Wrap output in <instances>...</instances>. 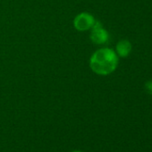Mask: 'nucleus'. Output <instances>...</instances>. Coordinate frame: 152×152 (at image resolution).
I'll list each match as a JSON object with an SVG mask.
<instances>
[{"label": "nucleus", "instance_id": "obj_1", "mask_svg": "<svg viewBox=\"0 0 152 152\" xmlns=\"http://www.w3.org/2000/svg\"><path fill=\"white\" fill-rule=\"evenodd\" d=\"M118 65V56L111 48H104L94 52L90 59L91 70L99 75L112 73Z\"/></svg>", "mask_w": 152, "mask_h": 152}, {"label": "nucleus", "instance_id": "obj_2", "mask_svg": "<svg viewBox=\"0 0 152 152\" xmlns=\"http://www.w3.org/2000/svg\"><path fill=\"white\" fill-rule=\"evenodd\" d=\"M93 15L87 12H83L75 16L73 20V26L79 31H86L91 30L95 23Z\"/></svg>", "mask_w": 152, "mask_h": 152}, {"label": "nucleus", "instance_id": "obj_3", "mask_svg": "<svg viewBox=\"0 0 152 152\" xmlns=\"http://www.w3.org/2000/svg\"><path fill=\"white\" fill-rule=\"evenodd\" d=\"M91 30V39L93 43L101 45V44L106 43L108 40V33L103 28L102 24L99 22L95 21V23Z\"/></svg>", "mask_w": 152, "mask_h": 152}, {"label": "nucleus", "instance_id": "obj_4", "mask_svg": "<svg viewBox=\"0 0 152 152\" xmlns=\"http://www.w3.org/2000/svg\"><path fill=\"white\" fill-rule=\"evenodd\" d=\"M115 50H116L115 53L117 54V56L121 57H126L130 55L132 51V44L130 43V41L126 39H123L117 43Z\"/></svg>", "mask_w": 152, "mask_h": 152}, {"label": "nucleus", "instance_id": "obj_5", "mask_svg": "<svg viewBox=\"0 0 152 152\" xmlns=\"http://www.w3.org/2000/svg\"><path fill=\"white\" fill-rule=\"evenodd\" d=\"M145 89H146V91H147L148 94L152 95V81H149V82L146 83V84H145Z\"/></svg>", "mask_w": 152, "mask_h": 152}, {"label": "nucleus", "instance_id": "obj_6", "mask_svg": "<svg viewBox=\"0 0 152 152\" xmlns=\"http://www.w3.org/2000/svg\"><path fill=\"white\" fill-rule=\"evenodd\" d=\"M72 152H83V151H81V150H73Z\"/></svg>", "mask_w": 152, "mask_h": 152}]
</instances>
